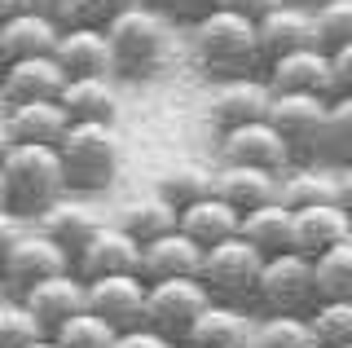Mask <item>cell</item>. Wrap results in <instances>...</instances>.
<instances>
[{"label": "cell", "mask_w": 352, "mask_h": 348, "mask_svg": "<svg viewBox=\"0 0 352 348\" xmlns=\"http://www.w3.org/2000/svg\"><path fill=\"white\" fill-rule=\"evenodd\" d=\"M102 225H106V221H102L93 208H88V203H80V199H71V194H66L62 203H53V208L36 221V230H44L53 243H62L66 252L75 256V252L88 243V238L102 230Z\"/></svg>", "instance_id": "484cf974"}, {"label": "cell", "mask_w": 352, "mask_h": 348, "mask_svg": "<svg viewBox=\"0 0 352 348\" xmlns=\"http://www.w3.org/2000/svg\"><path fill=\"white\" fill-rule=\"evenodd\" d=\"M335 172H339V208L352 216V163H344V168H335Z\"/></svg>", "instance_id": "f6af8a7d"}, {"label": "cell", "mask_w": 352, "mask_h": 348, "mask_svg": "<svg viewBox=\"0 0 352 348\" xmlns=\"http://www.w3.org/2000/svg\"><path fill=\"white\" fill-rule=\"evenodd\" d=\"M220 163H242V168H269V172H286L295 163L291 146L282 141V133L269 119L242 124L220 133Z\"/></svg>", "instance_id": "8fae6325"}, {"label": "cell", "mask_w": 352, "mask_h": 348, "mask_svg": "<svg viewBox=\"0 0 352 348\" xmlns=\"http://www.w3.org/2000/svg\"><path fill=\"white\" fill-rule=\"evenodd\" d=\"M352 238V216L339 208V203H326V208H308L295 212V252L322 260L326 252L344 247Z\"/></svg>", "instance_id": "7402d4cb"}, {"label": "cell", "mask_w": 352, "mask_h": 348, "mask_svg": "<svg viewBox=\"0 0 352 348\" xmlns=\"http://www.w3.org/2000/svg\"><path fill=\"white\" fill-rule=\"evenodd\" d=\"M317 287L322 300H352V238L317 260Z\"/></svg>", "instance_id": "8d00e7d4"}, {"label": "cell", "mask_w": 352, "mask_h": 348, "mask_svg": "<svg viewBox=\"0 0 352 348\" xmlns=\"http://www.w3.org/2000/svg\"><path fill=\"white\" fill-rule=\"evenodd\" d=\"M286 0H220V9H234V14L251 18V23H264L273 9H282Z\"/></svg>", "instance_id": "7bdbcfd3"}, {"label": "cell", "mask_w": 352, "mask_h": 348, "mask_svg": "<svg viewBox=\"0 0 352 348\" xmlns=\"http://www.w3.org/2000/svg\"><path fill=\"white\" fill-rule=\"evenodd\" d=\"M27 348H62V344L53 340V335H44V340H36V344H27Z\"/></svg>", "instance_id": "7dc6e473"}, {"label": "cell", "mask_w": 352, "mask_h": 348, "mask_svg": "<svg viewBox=\"0 0 352 348\" xmlns=\"http://www.w3.org/2000/svg\"><path fill=\"white\" fill-rule=\"evenodd\" d=\"M348 348H352V344H348Z\"/></svg>", "instance_id": "681fc988"}, {"label": "cell", "mask_w": 352, "mask_h": 348, "mask_svg": "<svg viewBox=\"0 0 352 348\" xmlns=\"http://www.w3.org/2000/svg\"><path fill=\"white\" fill-rule=\"evenodd\" d=\"M251 348H317L313 322L300 313H269L264 322H256V344Z\"/></svg>", "instance_id": "1f68e13d"}, {"label": "cell", "mask_w": 352, "mask_h": 348, "mask_svg": "<svg viewBox=\"0 0 352 348\" xmlns=\"http://www.w3.org/2000/svg\"><path fill=\"white\" fill-rule=\"evenodd\" d=\"M264 256L260 247H251L247 238H229V243H220V247H207V256H203V287L212 291V300L220 304H247V300H256V291H260V274H264Z\"/></svg>", "instance_id": "5b68a950"}, {"label": "cell", "mask_w": 352, "mask_h": 348, "mask_svg": "<svg viewBox=\"0 0 352 348\" xmlns=\"http://www.w3.org/2000/svg\"><path fill=\"white\" fill-rule=\"evenodd\" d=\"M330 62H335V80H339V93H352V45L335 49V53H330Z\"/></svg>", "instance_id": "ee69618b"}, {"label": "cell", "mask_w": 352, "mask_h": 348, "mask_svg": "<svg viewBox=\"0 0 352 348\" xmlns=\"http://www.w3.org/2000/svg\"><path fill=\"white\" fill-rule=\"evenodd\" d=\"M62 348H115V340H119V331L110 326L106 318H97V313H75L71 322L62 326L58 335H53Z\"/></svg>", "instance_id": "d590c367"}, {"label": "cell", "mask_w": 352, "mask_h": 348, "mask_svg": "<svg viewBox=\"0 0 352 348\" xmlns=\"http://www.w3.org/2000/svg\"><path fill=\"white\" fill-rule=\"evenodd\" d=\"M0 269H5L9 296H27L36 282H49V278H58V274H71V269H75V256L66 252L62 243H53L44 230H27V234H18L14 243H5Z\"/></svg>", "instance_id": "ba28073f"}, {"label": "cell", "mask_w": 352, "mask_h": 348, "mask_svg": "<svg viewBox=\"0 0 352 348\" xmlns=\"http://www.w3.org/2000/svg\"><path fill=\"white\" fill-rule=\"evenodd\" d=\"M212 291L203 287V278H172V282H150V300H146V326L163 331L168 340L185 344L194 331V322L207 313Z\"/></svg>", "instance_id": "9c48e42d"}, {"label": "cell", "mask_w": 352, "mask_h": 348, "mask_svg": "<svg viewBox=\"0 0 352 348\" xmlns=\"http://www.w3.org/2000/svg\"><path fill=\"white\" fill-rule=\"evenodd\" d=\"M242 238L251 247H260L264 256L295 252V212L286 203H269L260 212H247L242 216Z\"/></svg>", "instance_id": "f546056e"}, {"label": "cell", "mask_w": 352, "mask_h": 348, "mask_svg": "<svg viewBox=\"0 0 352 348\" xmlns=\"http://www.w3.org/2000/svg\"><path fill=\"white\" fill-rule=\"evenodd\" d=\"M22 14H36L44 23L71 31L80 27V0H22Z\"/></svg>", "instance_id": "ab89813d"}, {"label": "cell", "mask_w": 352, "mask_h": 348, "mask_svg": "<svg viewBox=\"0 0 352 348\" xmlns=\"http://www.w3.org/2000/svg\"><path fill=\"white\" fill-rule=\"evenodd\" d=\"M190 53L203 67V75L225 80H242L256 71V62H264L260 53V23L234 14V9H216L203 23L190 27Z\"/></svg>", "instance_id": "7a4b0ae2"}, {"label": "cell", "mask_w": 352, "mask_h": 348, "mask_svg": "<svg viewBox=\"0 0 352 348\" xmlns=\"http://www.w3.org/2000/svg\"><path fill=\"white\" fill-rule=\"evenodd\" d=\"M22 300H27V309L40 318L44 331L58 335L75 313L88 309V282L71 269V274H58V278H49V282H36Z\"/></svg>", "instance_id": "e0dca14e"}, {"label": "cell", "mask_w": 352, "mask_h": 348, "mask_svg": "<svg viewBox=\"0 0 352 348\" xmlns=\"http://www.w3.org/2000/svg\"><path fill=\"white\" fill-rule=\"evenodd\" d=\"M278 203H286L291 212H308V208L339 203V172L313 168V163L286 168V172H282V194H278Z\"/></svg>", "instance_id": "4316f807"}, {"label": "cell", "mask_w": 352, "mask_h": 348, "mask_svg": "<svg viewBox=\"0 0 352 348\" xmlns=\"http://www.w3.org/2000/svg\"><path fill=\"white\" fill-rule=\"evenodd\" d=\"M66 194H71V186H66L58 146H5V159H0V203H5V212L40 221Z\"/></svg>", "instance_id": "6da1fadb"}, {"label": "cell", "mask_w": 352, "mask_h": 348, "mask_svg": "<svg viewBox=\"0 0 352 348\" xmlns=\"http://www.w3.org/2000/svg\"><path fill=\"white\" fill-rule=\"evenodd\" d=\"M146 0H80V23L84 27H115L124 14H132V9H141Z\"/></svg>", "instance_id": "f35d334b"}, {"label": "cell", "mask_w": 352, "mask_h": 348, "mask_svg": "<svg viewBox=\"0 0 352 348\" xmlns=\"http://www.w3.org/2000/svg\"><path fill=\"white\" fill-rule=\"evenodd\" d=\"M53 58L62 62L66 80H110L115 75V53H110V40L102 27H71L62 31L58 53Z\"/></svg>", "instance_id": "2e32d148"}, {"label": "cell", "mask_w": 352, "mask_h": 348, "mask_svg": "<svg viewBox=\"0 0 352 348\" xmlns=\"http://www.w3.org/2000/svg\"><path fill=\"white\" fill-rule=\"evenodd\" d=\"M256 300L269 313H300V318H308V313L317 309V300H322V287H317V260L300 256V252L269 256L264 260V274H260Z\"/></svg>", "instance_id": "8992f818"}, {"label": "cell", "mask_w": 352, "mask_h": 348, "mask_svg": "<svg viewBox=\"0 0 352 348\" xmlns=\"http://www.w3.org/2000/svg\"><path fill=\"white\" fill-rule=\"evenodd\" d=\"M326 119H330V97L273 93L269 124L282 133V141L291 146V155L300 163H313L317 155H326Z\"/></svg>", "instance_id": "52a82bcc"}, {"label": "cell", "mask_w": 352, "mask_h": 348, "mask_svg": "<svg viewBox=\"0 0 352 348\" xmlns=\"http://www.w3.org/2000/svg\"><path fill=\"white\" fill-rule=\"evenodd\" d=\"M75 274L84 282L141 274V243L124 230V225H102V230L75 252Z\"/></svg>", "instance_id": "30bf717a"}, {"label": "cell", "mask_w": 352, "mask_h": 348, "mask_svg": "<svg viewBox=\"0 0 352 348\" xmlns=\"http://www.w3.org/2000/svg\"><path fill=\"white\" fill-rule=\"evenodd\" d=\"M313 23H317V40H322L326 53L352 45V0H317Z\"/></svg>", "instance_id": "e575fe53"}, {"label": "cell", "mask_w": 352, "mask_h": 348, "mask_svg": "<svg viewBox=\"0 0 352 348\" xmlns=\"http://www.w3.org/2000/svg\"><path fill=\"white\" fill-rule=\"evenodd\" d=\"M159 9L172 18V23H203L207 14H216L220 9V0H159Z\"/></svg>", "instance_id": "60d3db41"}, {"label": "cell", "mask_w": 352, "mask_h": 348, "mask_svg": "<svg viewBox=\"0 0 352 348\" xmlns=\"http://www.w3.org/2000/svg\"><path fill=\"white\" fill-rule=\"evenodd\" d=\"M154 190H159L172 208L185 212V208H194V203H203V199L216 194V168H207V163H172Z\"/></svg>", "instance_id": "4dcf8cb0"}, {"label": "cell", "mask_w": 352, "mask_h": 348, "mask_svg": "<svg viewBox=\"0 0 352 348\" xmlns=\"http://www.w3.org/2000/svg\"><path fill=\"white\" fill-rule=\"evenodd\" d=\"M326 155L344 168L352 163V93H339L330 102V119H326Z\"/></svg>", "instance_id": "74e56055"}, {"label": "cell", "mask_w": 352, "mask_h": 348, "mask_svg": "<svg viewBox=\"0 0 352 348\" xmlns=\"http://www.w3.org/2000/svg\"><path fill=\"white\" fill-rule=\"evenodd\" d=\"M146 300H150V282L141 278V274L88 282V313L106 318L110 326H115V331L146 326Z\"/></svg>", "instance_id": "7c38bea8"}, {"label": "cell", "mask_w": 352, "mask_h": 348, "mask_svg": "<svg viewBox=\"0 0 352 348\" xmlns=\"http://www.w3.org/2000/svg\"><path fill=\"white\" fill-rule=\"evenodd\" d=\"M181 230L190 234L198 247H220V243H229V238L242 234V212L234 203H225L220 194H212V199H203V203H194V208L181 212Z\"/></svg>", "instance_id": "d4e9b609"}, {"label": "cell", "mask_w": 352, "mask_h": 348, "mask_svg": "<svg viewBox=\"0 0 352 348\" xmlns=\"http://www.w3.org/2000/svg\"><path fill=\"white\" fill-rule=\"evenodd\" d=\"M44 326L40 318L27 309V300L22 296H5V304H0V348H27V344H36L44 340Z\"/></svg>", "instance_id": "836d02e7"}, {"label": "cell", "mask_w": 352, "mask_h": 348, "mask_svg": "<svg viewBox=\"0 0 352 348\" xmlns=\"http://www.w3.org/2000/svg\"><path fill=\"white\" fill-rule=\"evenodd\" d=\"M176 348H203V344H190V340H185V344H176Z\"/></svg>", "instance_id": "c3c4849f"}, {"label": "cell", "mask_w": 352, "mask_h": 348, "mask_svg": "<svg viewBox=\"0 0 352 348\" xmlns=\"http://www.w3.org/2000/svg\"><path fill=\"white\" fill-rule=\"evenodd\" d=\"M66 89V71L58 58H27L9 62L0 80V102L5 106H31V102H58Z\"/></svg>", "instance_id": "9a60e30c"}, {"label": "cell", "mask_w": 352, "mask_h": 348, "mask_svg": "<svg viewBox=\"0 0 352 348\" xmlns=\"http://www.w3.org/2000/svg\"><path fill=\"white\" fill-rule=\"evenodd\" d=\"M190 344H203V348H251L256 344V318H247L242 304L212 300L207 313L194 322Z\"/></svg>", "instance_id": "603a6c76"}, {"label": "cell", "mask_w": 352, "mask_h": 348, "mask_svg": "<svg viewBox=\"0 0 352 348\" xmlns=\"http://www.w3.org/2000/svg\"><path fill=\"white\" fill-rule=\"evenodd\" d=\"M71 128L62 102H31V106H5L0 137L5 146H58Z\"/></svg>", "instance_id": "5bb4252c"}, {"label": "cell", "mask_w": 352, "mask_h": 348, "mask_svg": "<svg viewBox=\"0 0 352 348\" xmlns=\"http://www.w3.org/2000/svg\"><path fill=\"white\" fill-rule=\"evenodd\" d=\"M269 106H273V89L251 75L242 80H225L212 97V124L220 133L229 128H242V124H256V119H269Z\"/></svg>", "instance_id": "44dd1931"}, {"label": "cell", "mask_w": 352, "mask_h": 348, "mask_svg": "<svg viewBox=\"0 0 352 348\" xmlns=\"http://www.w3.org/2000/svg\"><path fill=\"white\" fill-rule=\"evenodd\" d=\"M71 194H102L119 177V137L115 124H71L58 141Z\"/></svg>", "instance_id": "277c9868"}, {"label": "cell", "mask_w": 352, "mask_h": 348, "mask_svg": "<svg viewBox=\"0 0 352 348\" xmlns=\"http://www.w3.org/2000/svg\"><path fill=\"white\" fill-rule=\"evenodd\" d=\"M216 194L225 203L247 216V212H260L269 203H278L282 194V172H269V168H242V163H220L216 168Z\"/></svg>", "instance_id": "ffe728a7"}, {"label": "cell", "mask_w": 352, "mask_h": 348, "mask_svg": "<svg viewBox=\"0 0 352 348\" xmlns=\"http://www.w3.org/2000/svg\"><path fill=\"white\" fill-rule=\"evenodd\" d=\"M106 40H110V53H115V75L150 80L172 58V18L154 5H141L124 14L115 27H106Z\"/></svg>", "instance_id": "3957f363"}, {"label": "cell", "mask_w": 352, "mask_h": 348, "mask_svg": "<svg viewBox=\"0 0 352 348\" xmlns=\"http://www.w3.org/2000/svg\"><path fill=\"white\" fill-rule=\"evenodd\" d=\"M317 348H348L352 344V300H317L308 313Z\"/></svg>", "instance_id": "d6a6232c"}, {"label": "cell", "mask_w": 352, "mask_h": 348, "mask_svg": "<svg viewBox=\"0 0 352 348\" xmlns=\"http://www.w3.org/2000/svg\"><path fill=\"white\" fill-rule=\"evenodd\" d=\"M22 14V0H0V23L5 18H18Z\"/></svg>", "instance_id": "bcb514c9"}, {"label": "cell", "mask_w": 352, "mask_h": 348, "mask_svg": "<svg viewBox=\"0 0 352 348\" xmlns=\"http://www.w3.org/2000/svg\"><path fill=\"white\" fill-rule=\"evenodd\" d=\"M58 102L66 106L71 124H115L119 115V97L110 80H66Z\"/></svg>", "instance_id": "f1b7e54d"}, {"label": "cell", "mask_w": 352, "mask_h": 348, "mask_svg": "<svg viewBox=\"0 0 352 348\" xmlns=\"http://www.w3.org/2000/svg\"><path fill=\"white\" fill-rule=\"evenodd\" d=\"M62 40V27L44 23L36 14H18L0 23V58L9 62H27V58H53Z\"/></svg>", "instance_id": "cb8c5ba5"}, {"label": "cell", "mask_w": 352, "mask_h": 348, "mask_svg": "<svg viewBox=\"0 0 352 348\" xmlns=\"http://www.w3.org/2000/svg\"><path fill=\"white\" fill-rule=\"evenodd\" d=\"M207 247H198L185 230H172L141 247V278L146 282H172V278H198L203 274Z\"/></svg>", "instance_id": "ac0fdd59"}, {"label": "cell", "mask_w": 352, "mask_h": 348, "mask_svg": "<svg viewBox=\"0 0 352 348\" xmlns=\"http://www.w3.org/2000/svg\"><path fill=\"white\" fill-rule=\"evenodd\" d=\"M115 225H124V230L137 238L141 247H146V243H154V238L181 230V208H172V203L154 190V194H141V199L124 203V212H119Z\"/></svg>", "instance_id": "83f0119b"}, {"label": "cell", "mask_w": 352, "mask_h": 348, "mask_svg": "<svg viewBox=\"0 0 352 348\" xmlns=\"http://www.w3.org/2000/svg\"><path fill=\"white\" fill-rule=\"evenodd\" d=\"M300 49H322L317 40V23H313V9H300L286 0L282 9H273L269 18L260 23V53L264 62H278L286 53H300Z\"/></svg>", "instance_id": "d6986e66"}, {"label": "cell", "mask_w": 352, "mask_h": 348, "mask_svg": "<svg viewBox=\"0 0 352 348\" xmlns=\"http://www.w3.org/2000/svg\"><path fill=\"white\" fill-rule=\"evenodd\" d=\"M115 348H176V340H168L154 326H132V331H119Z\"/></svg>", "instance_id": "b9f144b4"}, {"label": "cell", "mask_w": 352, "mask_h": 348, "mask_svg": "<svg viewBox=\"0 0 352 348\" xmlns=\"http://www.w3.org/2000/svg\"><path fill=\"white\" fill-rule=\"evenodd\" d=\"M269 84L273 93H317V97H339V80H335V62L326 49H300L286 53L269 67Z\"/></svg>", "instance_id": "4fadbf2b"}]
</instances>
